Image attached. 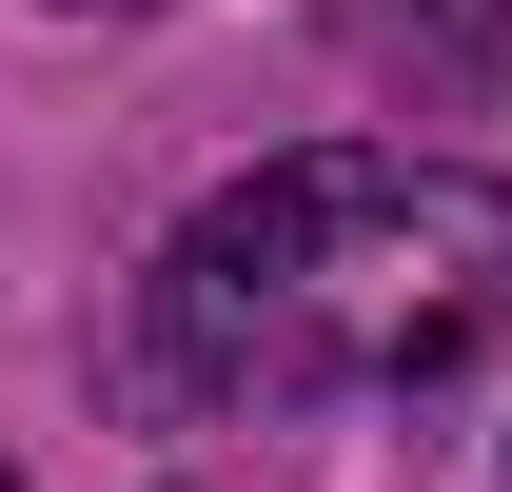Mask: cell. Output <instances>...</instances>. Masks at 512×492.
Masks as SVG:
<instances>
[{
    "mask_svg": "<svg viewBox=\"0 0 512 492\" xmlns=\"http://www.w3.org/2000/svg\"><path fill=\"white\" fill-rule=\"evenodd\" d=\"M493 335H512V178L414 138L256 158L158 256V355L197 394H434Z\"/></svg>",
    "mask_w": 512,
    "mask_h": 492,
    "instance_id": "1",
    "label": "cell"
},
{
    "mask_svg": "<svg viewBox=\"0 0 512 492\" xmlns=\"http://www.w3.org/2000/svg\"><path fill=\"white\" fill-rule=\"evenodd\" d=\"M335 40L414 99V119H473L512 99V0H335Z\"/></svg>",
    "mask_w": 512,
    "mask_h": 492,
    "instance_id": "2",
    "label": "cell"
}]
</instances>
